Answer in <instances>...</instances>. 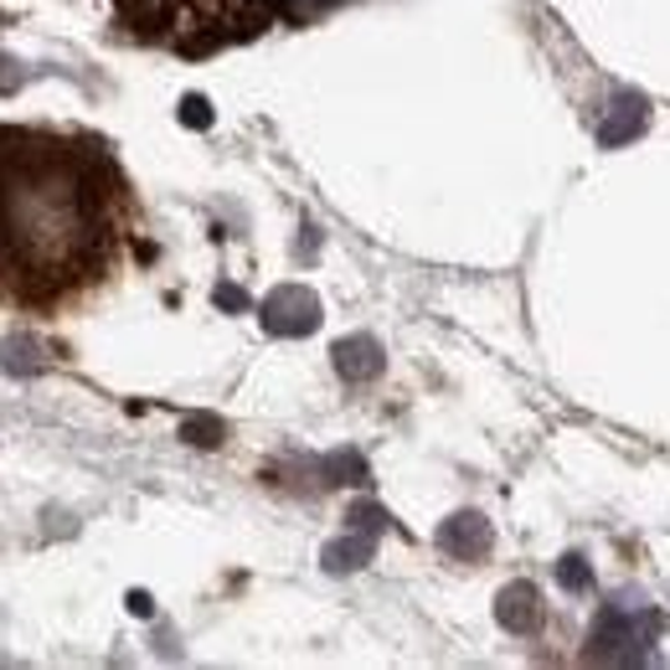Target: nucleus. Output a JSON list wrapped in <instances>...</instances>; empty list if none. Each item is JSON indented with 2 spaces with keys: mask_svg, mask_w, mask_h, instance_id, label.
Segmentation results:
<instances>
[{
  "mask_svg": "<svg viewBox=\"0 0 670 670\" xmlns=\"http://www.w3.org/2000/svg\"><path fill=\"white\" fill-rule=\"evenodd\" d=\"M346 522L357 526V532H372V536H377V532H388V522H392V516H388V511H382V506H372V501H357Z\"/></svg>",
  "mask_w": 670,
  "mask_h": 670,
  "instance_id": "nucleus-13",
  "label": "nucleus"
},
{
  "mask_svg": "<svg viewBox=\"0 0 670 670\" xmlns=\"http://www.w3.org/2000/svg\"><path fill=\"white\" fill-rule=\"evenodd\" d=\"M279 16H289V21H305V16L315 11H326V6H336V0H268Z\"/></svg>",
  "mask_w": 670,
  "mask_h": 670,
  "instance_id": "nucleus-15",
  "label": "nucleus"
},
{
  "mask_svg": "<svg viewBox=\"0 0 670 670\" xmlns=\"http://www.w3.org/2000/svg\"><path fill=\"white\" fill-rule=\"evenodd\" d=\"M47 367V346L37 336H6L0 341V372L6 377H37Z\"/></svg>",
  "mask_w": 670,
  "mask_h": 670,
  "instance_id": "nucleus-9",
  "label": "nucleus"
},
{
  "mask_svg": "<svg viewBox=\"0 0 670 670\" xmlns=\"http://www.w3.org/2000/svg\"><path fill=\"white\" fill-rule=\"evenodd\" d=\"M330 357H336V372L346 382H377V377L388 372V351L372 336H346V341L330 346Z\"/></svg>",
  "mask_w": 670,
  "mask_h": 670,
  "instance_id": "nucleus-6",
  "label": "nucleus"
},
{
  "mask_svg": "<svg viewBox=\"0 0 670 670\" xmlns=\"http://www.w3.org/2000/svg\"><path fill=\"white\" fill-rule=\"evenodd\" d=\"M557 583H563L567 594H588V588H594V567H588V557L567 552L563 563H557Z\"/></svg>",
  "mask_w": 670,
  "mask_h": 670,
  "instance_id": "nucleus-12",
  "label": "nucleus"
},
{
  "mask_svg": "<svg viewBox=\"0 0 670 670\" xmlns=\"http://www.w3.org/2000/svg\"><path fill=\"white\" fill-rule=\"evenodd\" d=\"M124 604H130V614H134V619H150V614H155V598H150V594H140V588H134V594L124 598Z\"/></svg>",
  "mask_w": 670,
  "mask_h": 670,
  "instance_id": "nucleus-18",
  "label": "nucleus"
},
{
  "mask_svg": "<svg viewBox=\"0 0 670 670\" xmlns=\"http://www.w3.org/2000/svg\"><path fill=\"white\" fill-rule=\"evenodd\" d=\"M491 547H495V532L480 511H460V516H449L439 526V552H449L454 563H480Z\"/></svg>",
  "mask_w": 670,
  "mask_h": 670,
  "instance_id": "nucleus-4",
  "label": "nucleus"
},
{
  "mask_svg": "<svg viewBox=\"0 0 670 670\" xmlns=\"http://www.w3.org/2000/svg\"><path fill=\"white\" fill-rule=\"evenodd\" d=\"M181 439H186V444H196V449H217L227 439V423L217 413H192L186 423H181Z\"/></svg>",
  "mask_w": 670,
  "mask_h": 670,
  "instance_id": "nucleus-11",
  "label": "nucleus"
},
{
  "mask_svg": "<svg viewBox=\"0 0 670 670\" xmlns=\"http://www.w3.org/2000/svg\"><path fill=\"white\" fill-rule=\"evenodd\" d=\"M645 124H650V104H645L640 93H619L614 109L604 114V124H598V145L604 150L629 145L635 134H645Z\"/></svg>",
  "mask_w": 670,
  "mask_h": 670,
  "instance_id": "nucleus-7",
  "label": "nucleus"
},
{
  "mask_svg": "<svg viewBox=\"0 0 670 670\" xmlns=\"http://www.w3.org/2000/svg\"><path fill=\"white\" fill-rule=\"evenodd\" d=\"M542 619H547V604L536 594V583H506L495 594V625L506 629V635H536Z\"/></svg>",
  "mask_w": 670,
  "mask_h": 670,
  "instance_id": "nucleus-5",
  "label": "nucleus"
},
{
  "mask_svg": "<svg viewBox=\"0 0 670 670\" xmlns=\"http://www.w3.org/2000/svg\"><path fill=\"white\" fill-rule=\"evenodd\" d=\"M367 480H372V470L357 449H336L320 460V485H367Z\"/></svg>",
  "mask_w": 670,
  "mask_h": 670,
  "instance_id": "nucleus-10",
  "label": "nucleus"
},
{
  "mask_svg": "<svg viewBox=\"0 0 670 670\" xmlns=\"http://www.w3.org/2000/svg\"><path fill=\"white\" fill-rule=\"evenodd\" d=\"M258 320H264L268 336L295 341V336H310V330L320 326V299H315L305 284H279V289L258 305Z\"/></svg>",
  "mask_w": 670,
  "mask_h": 670,
  "instance_id": "nucleus-3",
  "label": "nucleus"
},
{
  "mask_svg": "<svg viewBox=\"0 0 670 670\" xmlns=\"http://www.w3.org/2000/svg\"><path fill=\"white\" fill-rule=\"evenodd\" d=\"M660 629H666V619H660L656 609L645 614V609H635V604H609V609L598 614L594 635H588L583 660H604V666H645V660H650V645L660 640Z\"/></svg>",
  "mask_w": 670,
  "mask_h": 670,
  "instance_id": "nucleus-2",
  "label": "nucleus"
},
{
  "mask_svg": "<svg viewBox=\"0 0 670 670\" xmlns=\"http://www.w3.org/2000/svg\"><path fill=\"white\" fill-rule=\"evenodd\" d=\"M212 299H217L223 310H248V295H243L238 284H217V289H212Z\"/></svg>",
  "mask_w": 670,
  "mask_h": 670,
  "instance_id": "nucleus-17",
  "label": "nucleus"
},
{
  "mask_svg": "<svg viewBox=\"0 0 670 670\" xmlns=\"http://www.w3.org/2000/svg\"><path fill=\"white\" fill-rule=\"evenodd\" d=\"M377 557V536L372 532H351L336 536V542H326V552H320V563H326V573H336V578H346V573H361V567Z\"/></svg>",
  "mask_w": 670,
  "mask_h": 670,
  "instance_id": "nucleus-8",
  "label": "nucleus"
},
{
  "mask_svg": "<svg viewBox=\"0 0 670 670\" xmlns=\"http://www.w3.org/2000/svg\"><path fill=\"white\" fill-rule=\"evenodd\" d=\"M114 171L58 134L0 130V299L42 305L114 258Z\"/></svg>",
  "mask_w": 670,
  "mask_h": 670,
  "instance_id": "nucleus-1",
  "label": "nucleus"
},
{
  "mask_svg": "<svg viewBox=\"0 0 670 670\" xmlns=\"http://www.w3.org/2000/svg\"><path fill=\"white\" fill-rule=\"evenodd\" d=\"M181 124H186V130H212V104L202 93H186V99H181Z\"/></svg>",
  "mask_w": 670,
  "mask_h": 670,
  "instance_id": "nucleus-14",
  "label": "nucleus"
},
{
  "mask_svg": "<svg viewBox=\"0 0 670 670\" xmlns=\"http://www.w3.org/2000/svg\"><path fill=\"white\" fill-rule=\"evenodd\" d=\"M21 83H27V73H21V62L0 52V93H16Z\"/></svg>",
  "mask_w": 670,
  "mask_h": 670,
  "instance_id": "nucleus-16",
  "label": "nucleus"
}]
</instances>
